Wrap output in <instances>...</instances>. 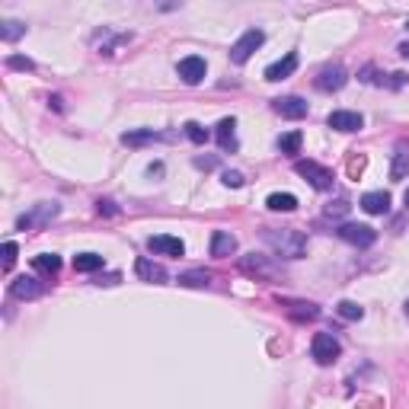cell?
<instances>
[{
	"mask_svg": "<svg viewBox=\"0 0 409 409\" xmlns=\"http://www.w3.org/2000/svg\"><path fill=\"white\" fill-rule=\"evenodd\" d=\"M348 208H352V204L346 199H339L336 204H326V217H342V214H348Z\"/></svg>",
	"mask_w": 409,
	"mask_h": 409,
	"instance_id": "cell-34",
	"label": "cell"
},
{
	"mask_svg": "<svg viewBox=\"0 0 409 409\" xmlns=\"http://www.w3.org/2000/svg\"><path fill=\"white\" fill-rule=\"evenodd\" d=\"M272 109L279 112L281 118H294V122L307 115V103L301 100V96H281V100L272 103Z\"/></svg>",
	"mask_w": 409,
	"mask_h": 409,
	"instance_id": "cell-14",
	"label": "cell"
},
{
	"mask_svg": "<svg viewBox=\"0 0 409 409\" xmlns=\"http://www.w3.org/2000/svg\"><path fill=\"white\" fill-rule=\"evenodd\" d=\"M16 253H19V247L13 240H6L4 243V269H13V262H16Z\"/></svg>",
	"mask_w": 409,
	"mask_h": 409,
	"instance_id": "cell-32",
	"label": "cell"
},
{
	"mask_svg": "<svg viewBox=\"0 0 409 409\" xmlns=\"http://www.w3.org/2000/svg\"><path fill=\"white\" fill-rule=\"evenodd\" d=\"M135 272L141 275L144 281H154V285H167V279H170V275H167V269H163V266H157V262H150V259H144V256L135 262Z\"/></svg>",
	"mask_w": 409,
	"mask_h": 409,
	"instance_id": "cell-17",
	"label": "cell"
},
{
	"mask_svg": "<svg viewBox=\"0 0 409 409\" xmlns=\"http://www.w3.org/2000/svg\"><path fill=\"white\" fill-rule=\"evenodd\" d=\"M182 131H186V138H189V141H192V144H204V141H208V128H204V125H199V122H186V125H182Z\"/></svg>",
	"mask_w": 409,
	"mask_h": 409,
	"instance_id": "cell-30",
	"label": "cell"
},
{
	"mask_svg": "<svg viewBox=\"0 0 409 409\" xmlns=\"http://www.w3.org/2000/svg\"><path fill=\"white\" fill-rule=\"evenodd\" d=\"M240 269L247 275H259V279H275V275H279V266H275L269 256H259V253L240 256Z\"/></svg>",
	"mask_w": 409,
	"mask_h": 409,
	"instance_id": "cell-7",
	"label": "cell"
},
{
	"mask_svg": "<svg viewBox=\"0 0 409 409\" xmlns=\"http://www.w3.org/2000/svg\"><path fill=\"white\" fill-rule=\"evenodd\" d=\"M310 355L316 358V365H333L342 355V346L333 333H314V342H310Z\"/></svg>",
	"mask_w": 409,
	"mask_h": 409,
	"instance_id": "cell-4",
	"label": "cell"
},
{
	"mask_svg": "<svg viewBox=\"0 0 409 409\" xmlns=\"http://www.w3.org/2000/svg\"><path fill=\"white\" fill-rule=\"evenodd\" d=\"M262 42H266V32H262V29H247L234 42V48H230V61H234V64H247L249 58H253V51L262 48Z\"/></svg>",
	"mask_w": 409,
	"mask_h": 409,
	"instance_id": "cell-3",
	"label": "cell"
},
{
	"mask_svg": "<svg viewBox=\"0 0 409 409\" xmlns=\"http://www.w3.org/2000/svg\"><path fill=\"white\" fill-rule=\"evenodd\" d=\"M32 269H36V272H45V275H58V269H61V256L38 253L36 259H32Z\"/></svg>",
	"mask_w": 409,
	"mask_h": 409,
	"instance_id": "cell-23",
	"label": "cell"
},
{
	"mask_svg": "<svg viewBox=\"0 0 409 409\" xmlns=\"http://www.w3.org/2000/svg\"><path fill=\"white\" fill-rule=\"evenodd\" d=\"M406 316H409V301H406Z\"/></svg>",
	"mask_w": 409,
	"mask_h": 409,
	"instance_id": "cell-40",
	"label": "cell"
},
{
	"mask_svg": "<svg viewBox=\"0 0 409 409\" xmlns=\"http://www.w3.org/2000/svg\"><path fill=\"white\" fill-rule=\"evenodd\" d=\"M237 253V237L230 230H214L211 234V256L224 259V256H234Z\"/></svg>",
	"mask_w": 409,
	"mask_h": 409,
	"instance_id": "cell-16",
	"label": "cell"
},
{
	"mask_svg": "<svg viewBox=\"0 0 409 409\" xmlns=\"http://www.w3.org/2000/svg\"><path fill=\"white\" fill-rule=\"evenodd\" d=\"M221 182L227 189H240L243 186V173H237V170H224L221 173Z\"/></svg>",
	"mask_w": 409,
	"mask_h": 409,
	"instance_id": "cell-31",
	"label": "cell"
},
{
	"mask_svg": "<svg viewBox=\"0 0 409 409\" xmlns=\"http://www.w3.org/2000/svg\"><path fill=\"white\" fill-rule=\"evenodd\" d=\"M176 281L186 285V288H208L211 285V272H202V269H199V272H182Z\"/></svg>",
	"mask_w": 409,
	"mask_h": 409,
	"instance_id": "cell-27",
	"label": "cell"
},
{
	"mask_svg": "<svg viewBox=\"0 0 409 409\" xmlns=\"http://www.w3.org/2000/svg\"><path fill=\"white\" fill-rule=\"evenodd\" d=\"M301 131H288V135H281L279 138V147H281V154H298L301 150Z\"/></svg>",
	"mask_w": 409,
	"mask_h": 409,
	"instance_id": "cell-29",
	"label": "cell"
},
{
	"mask_svg": "<svg viewBox=\"0 0 409 409\" xmlns=\"http://www.w3.org/2000/svg\"><path fill=\"white\" fill-rule=\"evenodd\" d=\"M23 36H26V23H19V19H4L0 23V38L4 42H16Z\"/></svg>",
	"mask_w": 409,
	"mask_h": 409,
	"instance_id": "cell-25",
	"label": "cell"
},
{
	"mask_svg": "<svg viewBox=\"0 0 409 409\" xmlns=\"http://www.w3.org/2000/svg\"><path fill=\"white\" fill-rule=\"evenodd\" d=\"M204 74H208V64H204V58L189 55V58H182V61H180V77H182V83H189V87L202 83Z\"/></svg>",
	"mask_w": 409,
	"mask_h": 409,
	"instance_id": "cell-10",
	"label": "cell"
},
{
	"mask_svg": "<svg viewBox=\"0 0 409 409\" xmlns=\"http://www.w3.org/2000/svg\"><path fill=\"white\" fill-rule=\"evenodd\" d=\"M336 234L346 243H352V247H371V243L378 240V230L368 227V224H342Z\"/></svg>",
	"mask_w": 409,
	"mask_h": 409,
	"instance_id": "cell-8",
	"label": "cell"
},
{
	"mask_svg": "<svg viewBox=\"0 0 409 409\" xmlns=\"http://www.w3.org/2000/svg\"><path fill=\"white\" fill-rule=\"evenodd\" d=\"M361 208L368 214H387L390 211V192H365L361 195Z\"/></svg>",
	"mask_w": 409,
	"mask_h": 409,
	"instance_id": "cell-19",
	"label": "cell"
},
{
	"mask_svg": "<svg viewBox=\"0 0 409 409\" xmlns=\"http://www.w3.org/2000/svg\"><path fill=\"white\" fill-rule=\"evenodd\" d=\"M294 173L304 176L314 189H320V192H326V189H333V173H329L326 167H320L316 160H298L294 163Z\"/></svg>",
	"mask_w": 409,
	"mask_h": 409,
	"instance_id": "cell-5",
	"label": "cell"
},
{
	"mask_svg": "<svg viewBox=\"0 0 409 409\" xmlns=\"http://www.w3.org/2000/svg\"><path fill=\"white\" fill-rule=\"evenodd\" d=\"M336 314L342 316V320H361L365 316V307L355 304V301H339V307H336Z\"/></svg>",
	"mask_w": 409,
	"mask_h": 409,
	"instance_id": "cell-28",
	"label": "cell"
},
{
	"mask_svg": "<svg viewBox=\"0 0 409 409\" xmlns=\"http://www.w3.org/2000/svg\"><path fill=\"white\" fill-rule=\"evenodd\" d=\"M58 214H61V204L58 202H38V204H32L26 214L16 217V227L19 230H38V227H45V224L55 221Z\"/></svg>",
	"mask_w": 409,
	"mask_h": 409,
	"instance_id": "cell-2",
	"label": "cell"
},
{
	"mask_svg": "<svg viewBox=\"0 0 409 409\" xmlns=\"http://www.w3.org/2000/svg\"><path fill=\"white\" fill-rule=\"evenodd\" d=\"M361 81H365V83H374V87L400 90V87H403V83L409 81V77H406V74H400V71H397V74H378L374 68H365V71H361Z\"/></svg>",
	"mask_w": 409,
	"mask_h": 409,
	"instance_id": "cell-12",
	"label": "cell"
},
{
	"mask_svg": "<svg viewBox=\"0 0 409 409\" xmlns=\"http://www.w3.org/2000/svg\"><path fill=\"white\" fill-rule=\"evenodd\" d=\"M262 240L272 247V253L279 259H301V256H307V237L294 227H269L262 234Z\"/></svg>",
	"mask_w": 409,
	"mask_h": 409,
	"instance_id": "cell-1",
	"label": "cell"
},
{
	"mask_svg": "<svg viewBox=\"0 0 409 409\" xmlns=\"http://www.w3.org/2000/svg\"><path fill=\"white\" fill-rule=\"evenodd\" d=\"M160 131H154V128H141V131H125L122 135V144H128V147H144V144H154V141H160Z\"/></svg>",
	"mask_w": 409,
	"mask_h": 409,
	"instance_id": "cell-20",
	"label": "cell"
},
{
	"mask_svg": "<svg viewBox=\"0 0 409 409\" xmlns=\"http://www.w3.org/2000/svg\"><path fill=\"white\" fill-rule=\"evenodd\" d=\"M147 249L150 253H160V256H176L180 259L182 253H186V243L180 240V237H170V234H157L147 240Z\"/></svg>",
	"mask_w": 409,
	"mask_h": 409,
	"instance_id": "cell-11",
	"label": "cell"
},
{
	"mask_svg": "<svg viewBox=\"0 0 409 409\" xmlns=\"http://www.w3.org/2000/svg\"><path fill=\"white\" fill-rule=\"evenodd\" d=\"M346 83H348V71L342 68V64H326V68L314 77V87L320 90V93H336V90H342Z\"/></svg>",
	"mask_w": 409,
	"mask_h": 409,
	"instance_id": "cell-6",
	"label": "cell"
},
{
	"mask_svg": "<svg viewBox=\"0 0 409 409\" xmlns=\"http://www.w3.org/2000/svg\"><path fill=\"white\" fill-rule=\"evenodd\" d=\"M329 128H336V131H358L361 125H365V118L358 115V112H348V109H336V112H329Z\"/></svg>",
	"mask_w": 409,
	"mask_h": 409,
	"instance_id": "cell-13",
	"label": "cell"
},
{
	"mask_svg": "<svg viewBox=\"0 0 409 409\" xmlns=\"http://www.w3.org/2000/svg\"><path fill=\"white\" fill-rule=\"evenodd\" d=\"M361 170H365V160H361V157H358V160H352V163H348V173H352V176H358Z\"/></svg>",
	"mask_w": 409,
	"mask_h": 409,
	"instance_id": "cell-36",
	"label": "cell"
},
{
	"mask_svg": "<svg viewBox=\"0 0 409 409\" xmlns=\"http://www.w3.org/2000/svg\"><path fill=\"white\" fill-rule=\"evenodd\" d=\"M214 138L221 144V150H237V122L234 118H221L214 128Z\"/></svg>",
	"mask_w": 409,
	"mask_h": 409,
	"instance_id": "cell-18",
	"label": "cell"
},
{
	"mask_svg": "<svg viewBox=\"0 0 409 409\" xmlns=\"http://www.w3.org/2000/svg\"><path fill=\"white\" fill-rule=\"evenodd\" d=\"M214 157H199V160H195V167H199V170H211V167H214Z\"/></svg>",
	"mask_w": 409,
	"mask_h": 409,
	"instance_id": "cell-35",
	"label": "cell"
},
{
	"mask_svg": "<svg viewBox=\"0 0 409 409\" xmlns=\"http://www.w3.org/2000/svg\"><path fill=\"white\" fill-rule=\"evenodd\" d=\"M294 71H298V51H288L281 61H275V64H269L266 68V81H285V77H291Z\"/></svg>",
	"mask_w": 409,
	"mask_h": 409,
	"instance_id": "cell-15",
	"label": "cell"
},
{
	"mask_svg": "<svg viewBox=\"0 0 409 409\" xmlns=\"http://www.w3.org/2000/svg\"><path fill=\"white\" fill-rule=\"evenodd\" d=\"M266 204H269V211H294L298 208V199L291 192H272L266 199Z\"/></svg>",
	"mask_w": 409,
	"mask_h": 409,
	"instance_id": "cell-24",
	"label": "cell"
},
{
	"mask_svg": "<svg viewBox=\"0 0 409 409\" xmlns=\"http://www.w3.org/2000/svg\"><path fill=\"white\" fill-rule=\"evenodd\" d=\"M397 51H400V55H403V58H409V42H403V45H400V48H397Z\"/></svg>",
	"mask_w": 409,
	"mask_h": 409,
	"instance_id": "cell-38",
	"label": "cell"
},
{
	"mask_svg": "<svg viewBox=\"0 0 409 409\" xmlns=\"http://www.w3.org/2000/svg\"><path fill=\"white\" fill-rule=\"evenodd\" d=\"M403 202H406V204H409V189H406V195H403Z\"/></svg>",
	"mask_w": 409,
	"mask_h": 409,
	"instance_id": "cell-39",
	"label": "cell"
},
{
	"mask_svg": "<svg viewBox=\"0 0 409 409\" xmlns=\"http://www.w3.org/2000/svg\"><path fill=\"white\" fill-rule=\"evenodd\" d=\"M42 291H45V285L36 275H19V279L10 281V294L16 301H36V298H42Z\"/></svg>",
	"mask_w": 409,
	"mask_h": 409,
	"instance_id": "cell-9",
	"label": "cell"
},
{
	"mask_svg": "<svg viewBox=\"0 0 409 409\" xmlns=\"http://www.w3.org/2000/svg\"><path fill=\"white\" fill-rule=\"evenodd\" d=\"M6 68H13V71H32L36 64L29 61V58H19V55H10L6 58Z\"/></svg>",
	"mask_w": 409,
	"mask_h": 409,
	"instance_id": "cell-33",
	"label": "cell"
},
{
	"mask_svg": "<svg viewBox=\"0 0 409 409\" xmlns=\"http://www.w3.org/2000/svg\"><path fill=\"white\" fill-rule=\"evenodd\" d=\"M279 304L291 316H298V320H314V316H320V307L310 304V301H279Z\"/></svg>",
	"mask_w": 409,
	"mask_h": 409,
	"instance_id": "cell-21",
	"label": "cell"
},
{
	"mask_svg": "<svg viewBox=\"0 0 409 409\" xmlns=\"http://www.w3.org/2000/svg\"><path fill=\"white\" fill-rule=\"evenodd\" d=\"M100 214H118V208L112 202H100Z\"/></svg>",
	"mask_w": 409,
	"mask_h": 409,
	"instance_id": "cell-37",
	"label": "cell"
},
{
	"mask_svg": "<svg viewBox=\"0 0 409 409\" xmlns=\"http://www.w3.org/2000/svg\"><path fill=\"white\" fill-rule=\"evenodd\" d=\"M409 176V144H397V154L390 163V180H406Z\"/></svg>",
	"mask_w": 409,
	"mask_h": 409,
	"instance_id": "cell-22",
	"label": "cell"
},
{
	"mask_svg": "<svg viewBox=\"0 0 409 409\" xmlns=\"http://www.w3.org/2000/svg\"><path fill=\"white\" fill-rule=\"evenodd\" d=\"M74 269H77V272H96V269H103V256H96V253H77L74 256Z\"/></svg>",
	"mask_w": 409,
	"mask_h": 409,
	"instance_id": "cell-26",
	"label": "cell"
}]
</instances>
